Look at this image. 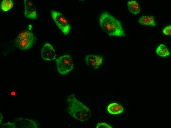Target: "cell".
Listing matches in <instances>:
<instances>
[{
	"label": "cell",
	"instance_id": "1",
	"mask_svg": "<svg viewBox=\"0 0 171 128\" xmlns=\"http://www.w3.org/2000/svg\"><path fill=\"white\" fill-rule=\"evenodd\" d=\"M66 103L68 106L66 112L73 117L81 122L89 120L91 116L90 110L75 98L74 94L67 98Z\"/></svg>",
	"mask_w": 171,
	"mask_h": 128
},
{
	"label": "cell",
	"instance_id": "2",
	"mask_svg": "<svg viewBox=\"0 0 171 128\" xmlns=\"http://www.w3.org/2000/svg\"><path fill=\"white\" fill-rule=\"evenodd\" d=\"M101 28L110 36H125L120 22L107 12L102 13L99 17Z\"/></svg>",
	"mask_w": 171,
	"mask_h": 128
},
{
	"label": "cell",
	"instance_id": "3",
	"mask_svg": "<svg viewBox=\"0 0 171 128\" xmlns=\"http://www.w3.org/2000/svg\"><path fill=\"white\" fill-rule=\"evenodd\" d=\"M34 37L31 32L24 30L21 32L17 36L16 43L17 47L22 50L30 48L34 43Z\"/></svg>",
	"mask_w": 171,
	"mask_h": 128
},
{
	"label": "cell",
	"instance_id": "4",
	"mask_svg": "<svg viewBox=\"0 0 171 128\" xmlns=\"http://www.w3.org/2000/svg\"><path fill=\"white\" fill-rule=\"evenodd\" d=\"M56 61L57 71L61 75L68 74L73 68V61L70 55L61 56L57 59Z\"/></svg>",
	"mask_w": 171,
	"mask_h": 128
},
{
	"label": "cell",
	"instance_id": "5",
	"mask_svg": "<svg viewBox=\"0 0 171 128\" xmlns=\"http://www.w3.org/2000/svg\"><path fill=\"white\" fill-rule=\"evenodd\" d=\"M51 12L52 17L58 28L64 35L68 34L71 27L63 15L54 10L51 11Z\"/></svg>",
	"mask_w": 171,
	"mask_h": 128
},
{
	"label": "cell",
	"instance_id": "6",
	"mask_svg": "<svg viewBox=\"0 0 171 128\" xmlns=\"http://www.w3.org/2000/svg\"><path fill=\"white\" fill-rule=\"evenodd\" d=\"M43 59L46 61H51L55 60L56 53L55 50L49 43H46L44 45L41 51Z\"/></svg>",
	"mask_w": 171,
	"mask_h": 128
},
{
	"label": "cell",
	"instance_id": "7",
	"mask_svg": "<svg viewBox=\"0 0 171 128\" xmlns=\"http://www.w3.org/2000/svg\"><path fill=\"white\" fill-rule=\"evenodd\" d=\"M25 8L24 15L27 18L36 19L37 16L36 6L31 0H25Z\"/></svg>",
	"mask_w": 171,
	"mask_h": 128
},
{
	"label": "cell",
	"instance_id": "8",
	"mask_svg": "<svg viewBox=\"0 0 171 128\" xmlns=\"http://www.w3.org/2000/svg\"><path fill=\"white\" fill-rule=\"evenodd\" d=\"M16 128H37L36 123L33 120L27 118H19L14 122Z\"/></svg>",
	"mask_w": 171,
	"mask_h": 128
},
{
	"label": "cell",
	"instance_id": "9",
	"mask_svg": "<svg viewBox=\"0 0 171 128\" xmlns=\"http://www.w3.org/2000/svg\"><path fill=\"white\" fill-rule=\"evenodd\" d=\"M140 24L144 25L155 26L156 25L154 17L152 15H144L141 17L138 20Z\"/></svg>",
	"mask_w": 171,
	"mask_h": 128
},
{
	"label": "cell",
	"instance_id": "10",
	"mask_svg": "<svg viewBox=\"0 0 171 128\" xmlns=\"http://www.w3.org/2000/svg\"><path fill=\"white\" fill-rule=\"evenodd\" d=\"M107 110L109 113L113 114L121 113L123 112L124 109L122 106L116 103L110 104L108 106Z\"/></svg>",
	"mask_w": 171,
	"mask_h": 128
},
{
	"label": "cell",
	"instance_id": "11",
	"mask_svg": "<svg viewBox=\"0 0 171 128\" xmlns=\"http://www.w3.org/2000/svg\"><path fill=\"white\" fill-rule=\"evenodd\" d=\"M127 5L129 11L134 15H137L140 12V7L136 1L131 0L128 1Z\"/></svg>",
	"mask_w": 171,
	"mask_h": 128
},
{
	"label": "cell",
	"instance_id": "12",
	"mask_svg": "<svg viewBox=\"0 0 171 128\" xmlns=\"http://www.w3.org/2000/svg\"><path fill=\"white\" fill-rule=\"evenodd\" d=\"M85 60L86 64L90 67L95 69L99 68L97 64L96 55H88L86 57Z\"/></svg>",
	"mask_w": 171,
	"mask_h": 128
},
{
	"label": "cell",
	"instance_id": "13",
	"mask_svg": "<svg viewBox=\"0 0 171 128\" xmlns=\"http://www.w3.org/2000/svg\"><path fill=\"white\" fill-rule=\"evenodd\" d=\"M156 52L159 56L163 57L169 56L170 54L166 46L163 44H160L156 50Z\"/></svg>",
	"mask_w": 171,
	"mask_h": 128
},
{
	"label": "cell",
	"instance_id": "14",
	"mask_svg": "<svg viewBox=\"0 0 171 128\" xmlns=\"http://www.w3.org/2000/svg\"><path fill=\"white\" fill-rule=\"evenodd\" d=\"M13 2L10 0H3L1 4V7L2 10L4 11H8L13 6Z\"/></svg>",
	"mask_w": 171,
	"mask_h": 128
},
{
	"label": "cell",
	"instance_id": "15",
	"mask_svg": "<svg viewBox=\"0 0 171 128\" xmlns=\"http://www.w3.org/2000/svg\"><path fill=\"white\" fill-rule=\"evenodd\" d=\"M96 58L97 66L99 68L102 64L103 57L99 55H96Z\"/></svg>",
	"mask_w": 171,
	"mask_h": 128
},
{
	"label": "cell",
	"instance_id": "16",
	"mask_svg": "<svg viewBox=\"0 0 171 128\" xmlns=\"http://www.w3.org/2000/svg\"><path fill=\"white\" fill-rule=\"evenodd\" d=\"M163 33L167 35H170L171 34V25H170L165 28L163 31Z\"/></svg>",
	"mask_w": 171,
	"mask_h": 128
},
{
	"label": "cell",
	"instance_id": "17",
	"mask_svg": "<svg viewBox=\"0 0 171 128\" xmlns=\"http://www.w3.org/2000/svg\"><path fill=\"white\" fill-rule=\"evenodd\" d=\"M96 128H112V127L110 125L104 123H98L96 126Z\"/></svg>",
	"mask_w": 171,
	"mask_h": 128
},
{
	"label": "cell",
	"instance_id": "18",
	"mask_svg": "<svg viewBox=\"0 0 171 128\" xmlns=\"http://www.w3.org/2000/svg\"><path fill=\"white\" fill-rule=\"evenodd\" d=\"M1 127L3 128H16L14 123L8 122L4 124Z\"/></svg>",
	"mask_w": 171,
	"mask_h": 128
}]
</instances>
